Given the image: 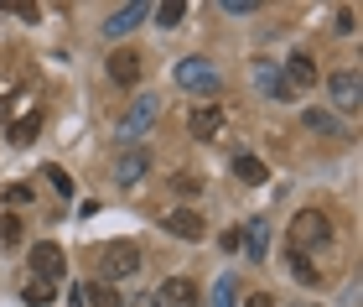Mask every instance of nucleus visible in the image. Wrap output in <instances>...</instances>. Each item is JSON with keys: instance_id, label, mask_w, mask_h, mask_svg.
<instances>
[{"instance_id": "obj_28", "label": "nucleus", "mask_w": 363, "mask_h": 307, "mask_svg": "<svg viewBox=\"0 0 363 307\" xmlns=\"http://www.w3.org/2000/svg\"><path fill=\"white\" fill-rule=\"evenodd\" d=\"M68 307H89L84 302V286H73V292H68Z\"/></svg>"}, {"instance_id": "obj_26", "label": "nucleus", "mask_w": 363, "mask_h": 307, "mask_svg": "<svg viewBox=\"0 0 363 307\" xmlns=\"http://www.w3.org/2000/svg\"><path fill=\"white\" fill-rule=\"evenodd\" d=\"M0 239H6V245H16V239H21V224L6 219V224H0Z\"/></svg>"}, {"instance_id": "obj_27", "label": "nucleus", "mask_w": 363, "mask_h": 307, "mask_svg": "<svg viewBox=\"0 0 363 307\" xmlns=\"http://www.w3.org/2000/svg\"><path fill=\"white\" fill-rule=\"evenodd\" d=\"M244 307H275V297H265V292H255V297H244Z\"/></svg>"}, {"instance_id": "obj_5", "label": "nucleus", "mask_w": 363, "mask_h": 307, "mask_svg": "<svg viewBox=\"0 0 363 307\" xmlns=\"http://www.w3.org/2000/svg\"><path fill=\"white\" fill-rule=\"evenodd\" d=\"M135 271H140V250L135 245H109L104 255H99V281H104V286L135 276Z\"/></svg>"}, {"instance_id": "obj_6", "label": "nucleus", "mask_w": 363, "mask_h": 307, "mask_svg": "<svg viewBox=\"0 0 363 307\" xmlns=\"http://www.w3.org/2000/svg\"><path fill=\"white\" fill-rule=\"evenodd\" d=\"M327 99H333L342 115H353V109L363 104V78H358V68H337L333 78H327Z\"/></svg>"}, {"instance_id": "obj_13", "label": "nucleus", "mask_w": 363, "mask_h": 307, "mask_svg": "<svg viewBox=\"0 0 363 307\" xmlns=\"http://www.w3.org/2000/svg\"><path fill=\"white\" fill-rule=\"evenodd\" d=\"M239 245L250 250V261H265V255H270V224L265 219H250V230L239 235Z\"/></svg>"}, {"instance_id": "obj_23", "label": "nucleus", "mask_w": 363, "mask_h": 307, "mask_svg": "<svg viewBox=\"0 0 363 307\" xmlns=\"http://www.w3.org/2000/svg\"><path fill=\"white\" fill-rule=\"evenodd\" d=\"M306 125H311V131H327V136H337V131H342L337 115H322V109H306Z\"/></svg>"}, {"instance_id": "obj_12", "label": "nucleus", "mask_w": 363, "mask_h": 307, "mask_svg": "<svg viewBox=\"0 0 363 307\" xmlns=\"http://www.w3.org/2000/svg\"><path fill=\"white\" fill-rule=\"evenodd\" d=\"M187 131H192L197 141H213V136L223 131V109H218V104H197L192 120H187Z\"/></svg>"}, {"instance_id": "obj_25", "label": "nucleus", "mask_w": 363, "mask_h": 307, "mask_svg": "<svg viewBox=\"0 0 363 307\" xmlns=\"http://www.w3.org/2000/svg\"><path fill=\"white\" fill-rule=\"evenodd\" d=\"M259 0H223V16H255Z\"/></svg>"}, {"instance_id": "obj_16", "label": "nucleus", "mask_w": 363, "mask_h": 307, "mask_svg": "<svg viewBox=\"0 0 363 307\" xmlns=\"http://www.w3.org/2000/svg\"><path fill=\"white\" fill-rule=\"evenodd\" d=\"M11 146H31V141H37L42 136V109H26V115L21 120H11Z\"/></svg>"}, {"instance_id": "obj_19", "label": "nucleus", "mask_w": 363, "mask_h": 307, "mask_svg": "<svg viewBox=\"0 0 363 307\" xmlns=\"http://www.w3.org/2000/svg\"><path fill=\"white\" fill-rule=\"evenodd\" d=\"M213 307H239V281H234V271H223V276L213 281Z\"/></svg>"}, {"instance_id": "obj_24", "label": "nucleus", "mask_w": 363, "mask_h": 307, "mask_svg": "<svg viewBox=\"0 0 363 307\" xmlns=\"http://www.w3.org/2000/svg\"><path fill=\"white\" fill-rule=\"evenodd\" d=\"M47 183H52V188L62 193V198H73V177L62 172V167H47Z\"/></svg>"}, {"instance_id": "obj_9", "label": "nucleus", "mask_w": 363, "mask_h": 307, "mask_svg": "<svg viewBox=\"0 0 363 307\" xmlns=\"http://www.w3.org/2000/svg\"><path fill=\"white\" fill-rule=\"evenodd\" d=\"M145 16H151V6H140V0H130V6H120V11H109V21H104V37L109 42H120V37H130Z\"/></svg>"}, {"instance_id": "obj_21", "label": "nucleus", "mask_w": 363, "mask_h": 307, "mask_svg": "<svg viewBox=\"0 0 363 307\" xmlns=\"http://www.w3.org/2000/svg\"><path fill=\"white\" fill-rule=\"evenodd\" d=\"M84 302H89V307H120V292L99 281V286H84Z\"/></svg>"}, {"instance_id": "obj_14", "label": "nucleus", "mask_w": 363, "mask_h": 307, "mask_svg": "<svg viewBox=\"0 0 363 307\" xmlns=\"http://www.w3.org/2000/svg\"><path fill=\"white\" fill-rule=\"evenodd\" d=\"M109 78H114V84H135V78H140V53H130V47L109 53Z\"/></svg>"}, {"instance_id": "obj_10", "label": "nucleus", "mask_w": 363, "mask_h": 307, "mask_svg": "<svg viewBox=\"0 0 363 307\" xmlns=\"http://www.w3.org/2000/svg\"><path fill=\"white\" fill-rule=\"evenodd\" d=\"M280 68H286V84L296 89V94H301V89H317V58H311V53H291L286 63H280Z\"/></svg>"}, {"instance_id": "obj_18", "label": "nucleus", "mask_w": 363, "mask_h": 307, "mask_svg": "<svg viewBox=\"0 0 363 307\" xmlns=\"http://www.w3.org/2000/svg\"><path fill=\"white\" fill-rule=\"evenodd\" d=\"M286 266H291V276L301 281V286H317V281H322V271L311 266V255H301V250H291V255H286Z\"/></svg>"}, {"instance_id": "obj_11", "label": "nucleus", "mask_w": 363, "mask_h": 307, "mask_svg": "<svg viewBox=\"0 0 363 307\" xmlns=\"http://www.w3.org/2000/svg\"><path fill=\"white\" fill-rule=\"evenodd\" d=\"M145 172H151V151H145V146H130L120 161H114V183H120V188H135Z\"/></svg>"}, {"instance_id": "obj_20", "label": "nucleus", "mask_w": 363, "mask_h": 307, "mask_svg": "<svg viewBox=\"0 0 363 307\" xmlns=\"http://www.w3.org/2000/svg\"><path fill=\"white\" fill-rule=\"evenodd\" d=\"M52 292H57V286H52V281H37V276H31L21 297H26V307H47V302H52Z\"/></svg>"}, {"instance_id": "obj_3", "label": "nucleus", "mask_w": 363, "mask_h": 307, "mask_svg": "<svg viewBox=\"0 0 363 307\" xmlns=\"http://www.w3.org/2000/svg\"><path fill=\"white\" fill-rule=\"evenodd\" d=\"M250 78H255V89L265 94L270 104H291V99H296V89L286 84V68L270 63V58H255V63H250Z\"/></svg>"}, {"instance_id": "obj_1", "label": "nucleus", "mask_w": 363, "mask_h": 307, "mask_svg": "<svg viewBox=\"0 0 363 307\" xmlns=\"http://www.w3.org/2000/svg\"><path fill=\"white\" fill-rule=\"evenodd\" d=\"M322 245H333V224H327L322 208H301V214L291 219V250H322Z\"/></svg>"}, {"instance_id": "obj_8", "label": "nucleus", "mask_w": 363, "mask_h": 307, "mask_svg": "<svg viewBox=\"0 0 363 307\" xmlns=\"http://www.w3.org/2000/svg\"><path fill=\"white\" fill-rule=\"evenodd\" d=\"M151 307H197V281L192 276H167L151 292Z\"/></svg>"}, {"instance_id": "obj_4", "label": "nucleus", "mask_w": 363, "mask_h": 307, "mask_svg": "<svg viewBox=\"0 0 363 307\" xmlns=\"http://www.w3.org/2000/svg\"><path fill=\"white\" fill-rule=\"evenodd\" d=\"M177 84L187 89V94H218L223 78H218V68H213L208 58H182L177 63Z\"/></svg>"}, {"instance_id": "obj_22", "label": "nucleus", "mask_w": 363, "mask_h": 307, "mask_svg": "<svg viewBox=\"0 0 363 307\" xmlns=\"http://www.w3.org/2000/svg\"><path fill=\"white\" fill-rule=\"evenodd\" d=\"M182 16H187V6H182V0H167V6H156V21L167 26V31L182 26Z\"/></svg>"}, {"instance_id": "obj_15", "label": "nucleus", "mask_w": 363, "mask_h": 307, "mask_svg": "<svg viewBox=\"0 0 363 307\" xmlns=\"http://www.w3.org/2000/svg\"><path fill=\"white\" fill-rule=\"evenodd\" d=\"M167 230L182 235V239H203V214H197V208H172V214H167Z\"/></svg>"}, {"instance_id": "obj_7", "label": "nucleus", "mask_w": 363, "mask_h": 307, "mask_svg": "<svg viewBox=\"0 0 363 307\" xmlns=\"http://www.w3.org/2000/svg\"><path fill=\"white\" fill-rule=\"evenodd\" d=\"M31 271H37V281H52V286H57V276L68 271V255H62V245H52V239H37V245H31Z\"/></svg>"}, {"instance_id": "obj_2", "label": "nucleus", "mask_w": 363, "mask_h": 307, "mask_svg": "<svg viewBox=\"0 0 363 307\" xmlns=\"http://www.w3.org/2000/svg\"><path fill=\"white\" fill-rule=\"evenodd\" d=\"M156 120H161V99H156V94H140V99H135V104H130L125 115H120L114 136H120V141H140V136L151 131Z\"/></svg>"}, {"instance_id": "obj_17", "label": "nucleus", "mask_w": 363, "mask_h": 307, "mask_svg": "<svg viewBox=\"0 0 363 307\" xmlns=\"http://www.w3.org/2000/svg\"><path fill=\"white\" fill-rule=\"evenodd\" d=\"M234 177H239V183H250V188H259V183H265V177H270V167H265V161H259V156L239 151V156H234Z\"/></svg>"}]
</instances>
